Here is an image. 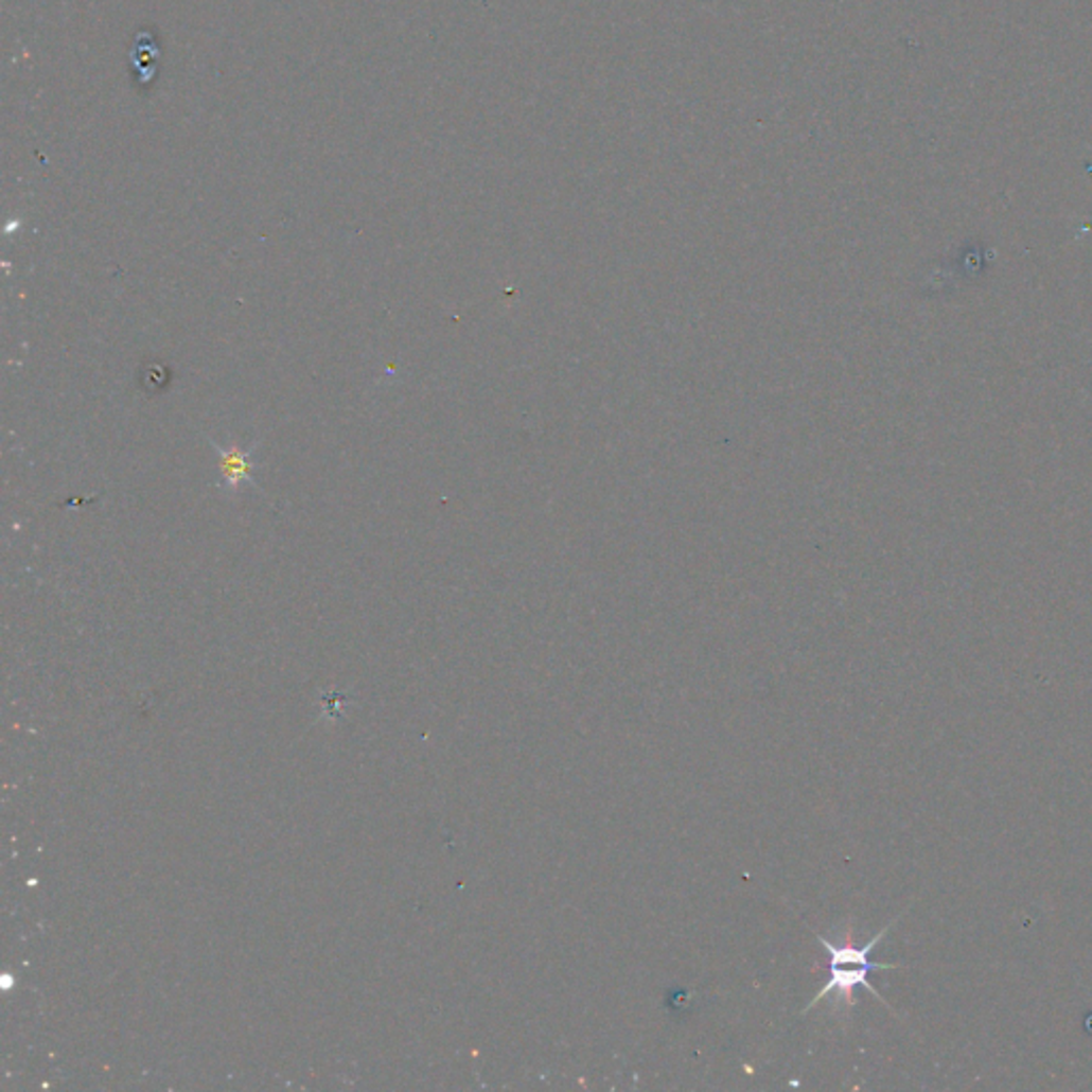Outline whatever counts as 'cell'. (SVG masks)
Wrapping results in <instances>:
<instances>
[{
  "label": "cell",
  "instance_id": "cell-2",
  "mask_svg": "<svg viewBox=\"0 0 1092 1092\" xmlns=\"http://www.w3.org/2000/svg\"><path fill=\"white\" fill-rule=\"evenodd\" d=\"M214 446L221 455V474H223L225 482L229 485V489L237 491L242 482L254 485V478H252L254 465L250 463V451H244L237 444L221 446L214 442Z\"/></svg>",
  "mask_w": 1092,
  "mask_h": 1092
},
{
  "label": "cell",
  "instance_id": "cell-1",
  "mask_svg": "<svg viewBox=\"0 0 1092 1092\" xmlns=\"http://www.w3.org/2000/svg\"><path fill=\"white\" fill-rule=\"evenodd\" d=\"M900 918V916H898ZM896 918V920H898ZM896 920H892L885 929H881L866 946L862 948H853L849 944L845 946H834L832 941H828L826 937L817 935L820 944L824 946V950L828 952V961H830V980L824 984V988L815 994V999H811V1003L803 1009V1014H809L820 1001H824L826 997H834V1009L841 1011L843 1020L849 1018V1011L856 1003V988H864L868 990L873 997H877L883 1005H887V1001L873 988V984L868 982V975L873 971H885V969H898L902 965H892V963H873L870 961V952L881 944V939L887 935V931L896 924ZM890 1007V1005H887Z\"/></svg>",
  "mask_w": 1092,
  "mask_h": 1092
}]
</instances>
